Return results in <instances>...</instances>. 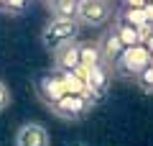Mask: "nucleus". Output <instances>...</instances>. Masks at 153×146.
Here are the masks:
<instances>
[{
  "label": "nucleus",
  "instance_id": "f257e3e1",
  "mask_svg": "<svg viewBox=\"0 0 153 146\" xmlns=\"http://www.w3.org/2000/svg\"><path fill=\"white\" fill-rule=\"evenodd\" d=\"M79 28L82 26L76 23V18H51L44 26V31H41V46L54 54L59 46H64L69 41H76Z\"/></svg>",
  "mask_w": 153,
  "mask_h": 146
},
{
  "label": "nucleus",
  "instance_id": "f03ea898",
  "mask_svg": "<svg viewBox=\"0 0 153 146\" xmlns=\"http://www.w3.org/2000/svg\"><path fill=\"white\" fill-rule=\"evenodd\" d=\"M151 67V54H148V49L143 44H135V46H128L125 54L120 56V62L115 64L112 75L117 77H125V80H135L143 69Z\"/></svg>",
  "mask_w": 153,
  "mask_h": 146
},
{
  "label": "nucleus",
  "instance_id": "7ed1b4c3",
  "mask_svg": "<svg viewBox=\"0 0 153 146\" xmlns=\"http://www.w3.org/2000/svg\"><path fill=\"white\" fill-rule=\"evenodd\" d=\"M112 16V0H79V5H76L79 26H105Z\"/></svg>",
  "mask_w": 153,
  "mask_h": 146
},
{
  "label": "nucleus",
  "instance_id": "20e7f679",
  "mask_svg": "<svg viewBox=\"0 0 153 146\" xmlns=\"http://www.w3.org/2000/svg\"><path fill=\"white\" fill-rule=\"evenodd\" d=\"M92 105H94V100L89 95H71L69 92V95L61 97L59 103L51 105V113L61 120H79L92 110Z\"/></svg>",
  "mask_w": 153,
  "mask_h": 146
},
{
  "label": "nucleus",
  "instance_id": "39448f33",
  "mask_svg": "<svg viewBox=\"0 0 153 146\" xmlns=\"http://www.w3.org/2000/svg\"><path fill=\"white\" fill-rule=\"evenodd\" d=\"M56 72H76L82 67V41H69L51 54Z\"/></svg>",
  "mask_w": 153,
  "mask_h": 146
},
{
  "label": "nucleus",
  "instance_id": "423d86ee",
  "mask_svg": "<svg viewBox=\"0 0 153 146\" xmlns=\"http://www.w3.org/2000/svg\"><path fill=\"white\" fill-rule=\"evenodd\" d=\"M100 41V54H102V64L107 67L110 72L115 69V64L120 62V56L125 54V44H123V38L117 36V31L115 28H107V31L102 33V38H97Z\"/></svg>",
  "mask_w": 153,
  "mask_h": 146
},
{
  "label": "nucleus",
  "instance_id": "0eeeda50",
  "mask_svg": "<svg viewBox=\"0 0 153 146\" xmlns=\"http://www.w3.org/2000/svg\"><path fill=\"white\" fill-rule=\"evenodd\" d=\"M36 92H38V97H41L49 108H51L54 103H59L64 95H69L59 72H54V75H44L41 80H38V85H36Z\"/></svg>",
  "mask_w": 153,
  "mask_h": 146
},
{
  "label": "nucleus",
  "instance_id": "6e6552de",
  "mask_svg": "<svg viewBox=\"0 0 153 146\" xmlns=\"http://www.w3.org/2000/svg\"><path fill=\"white\" fill-rule=\"evenodd\" d=\"M110 77H112V72H110L105 64H97V67H92V69H87V80L84 82H87V92H89V97H92L94 103L107 95Z\"/></svg>",
  "mask_w": 153,
  "mask_h": 146
},
{
  "label": "nucleus",
  "instance_id": "1a4fd4ad",
  "mask_svg": "<svg viewBox=\"0 0 153 146\" xmlns=\"http://www.w3.org/2000/svg\"><path fill=\"white\" fill-rule=\"evenodd\" d=\"M16 146H51L49 131L41 123H23L16 133Z\"/></svg>",
  "mask_w": 153,
  "mask_h": 146
},
{
  "label": "nucleus",
  "instance_id": "9d476101",
  "mask_svg": "<svg viewBox=\"0 0 153 146\" xmlns=\"http://www.w3.org/2000/svg\"><path fill=\"white\" fill-rule=\"evenodd\" d=\"M51 18H76V5L79 0H44Z\"/></svg>",
  "mask_w": 153,
  "mask_h": 146
},
{
  "label": "nucleus",
  "instance_id": "9b49d317",
  "mask_svg": "<svg viewBox=\"0 0 153 146\" xmlns=\"http://www.w3.org/2000/svg\"><path fill=\"white\" fill-rule=\"evenodd\" d=\"M102 64V54H100V41H82V67L92 69V67Z\"/></svg>",
  "mask_w": 153,
  "mask_h": 146
},
{
  "label": "nucleus",
  "instance_id": "f8f14e48",
  "mask_svg": "<svg viewBox=\"0 0 153 146\" xmlns=\"http://www.w3.org/2000/svg\"><path fill=\"white\" fill-rule=\"evenodd\" d=\"M115 31H117V36L123 38V44L128 46H135V44H140V33H138V28H133L130 23H125L123 18H117V23H115Z\"/></svg>",
  "mask_w": 153,
  "mask_h": 146
},
{
  "label": "nucleus",
  "instance_id": "ddd939ff",
  "mask_svg": "<svg viewBox=\"0 0 153 146\" xmlns=\"http://www.w3.org/2000/svg\"><path fill=\"white\" fill-rule=\"evenodd\" d=\"M135 85L140 87L143 92H153V64L148 67V69H143L140 75L135 77Z\"/></svg>",
  "mask_w": 153,
  "mask_h": 146
},
{
  "label": "nucleus",
  "instance_id": "4468645a",
  "mask_svg": "<svg viewBox=\"0 0 153 146\" xmlns=\"http://www.w3.org/2000/svg\"><path fill=\"white\" fill-rule=\"evenodd\" d=\"M10 105V90H8V85L3 80H0V113Z\"/></svg>",
  "mask_w": 153,
  "mask_h": 146
},
{
  "label": "nucleus",
  "instance_id": "2eb2a0df",
  "mask_svg": "<svg viewBox=\"0 0 153 146\" xmlns=\"http://www.w3.org/2000/svg\"><path fill=\"white\" fill-rule=\"evenodd\" d=\"M128 8H146V0H125Z\"/></svg>",
  "mask_w": 153,
  "mask_h": 146
},
{
  "label": "nucleus",
  "instance_id": "dca6fc26",
  "mask_svg": "<svg viewBox=\"0 0 153 146\" xmlns=\"http://www.w3.org/2000/svg\"><path fill=\"white\" fill-rule=\"evenodd\" d=\"M146 5H153V0H146Z\"/></svg>",
  "mask_w": 153,
  "mask_h": 146
}]
</instances>
